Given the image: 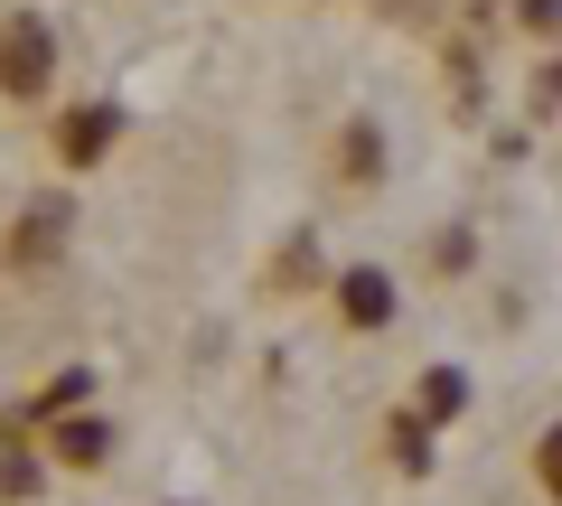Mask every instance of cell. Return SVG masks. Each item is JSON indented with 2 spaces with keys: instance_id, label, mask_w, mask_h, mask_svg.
<instances>
[{
  "instance_id": "cell-2",
  "label": "cell",
  "mask_w": 562,
  "mask_h": 506,
  "mask_svg": "<svg viewBox=\"0 0 562 506\" xmlns=\"http://www.w3.org/2000/svg\"><path fill=\"white\" fill-rule=\"evenodd\" d=\"M113 142V113H85V122H66V160H85V150H103Z\"/></svg>"
},
{
  "instance_id": "cell-3",
  "label": "cell",
  "mask_w": 562,
  "mask_h": 506,
  "mask_svg": "<svg viewBox=\"0 0 562 506\" xmlns=\"http://www.w3.org/2000/svg\"><path fill=\"white\" fill-rule=\"evenodd\" d=\"M553 487H562V441H553Z\"/></svg>"
},
{
  "instance_id": "cell-1",
  "label": "cell",
  "mask_w": 562,
  "mask_h": 506,
  "mask_svg": "<svg viewBox=\"0 0 562 506\" xmlns=\"http://www.w3.org/2000/svg\"><path fill=\"white\" fill-rule=\"evenodd\" d=\"M47 57H57V47H47V20H10L0 29V85H10V94H38Z\"/></svg>"
}]
</instances>
